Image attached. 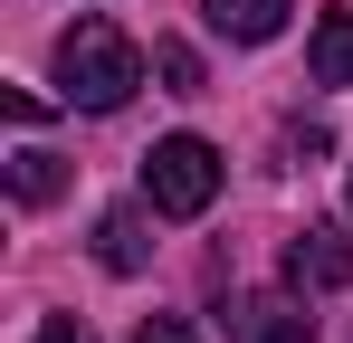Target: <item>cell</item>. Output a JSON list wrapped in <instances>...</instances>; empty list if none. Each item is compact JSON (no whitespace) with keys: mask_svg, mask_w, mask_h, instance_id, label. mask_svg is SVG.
<instances>
[{"mask_svg":"<svg viewBox=\"0 0 353 343\" xmlns=\"http://www.w3.org/2000/svg\"><path fill=\"white\" fill-rule=\"evenodd\" d=\"M96 258H105L115 277H134V267L153 258V238H143V210H105V220H96Z\"/></svg>","mask_w":353,"mask_h":343,"instance_id":"8","label":"cell"},{"mask_svg":"<svg viewBox=\"0 0 353 343\" xmlns=\"http://www.w3.org/2000/svg\"><path fill=\"white\" fill-rule=\"evenodd\" d=\"M220 334L230 343H315V315H305V295H230L220 305Z\"/></svg>","mask_w":353,"mask_h":343,"instance_id":"4","label":"cell"},{"mask_svg":"<svg viewBox=\"0 0 353 343\" xmlns=\"http://www.w3.org/2000/svg\"><path fill=\"white\" fill-rule=\"evenodd\" d=\"M344 210H353V172H344Z\"/></svg>","mask_w":353,"mask_h":343,"instance_id":"12","label":"cell"},{"mask_svg":"<svg viewBox=\"0 0 353 343\" xmlns=\"http://www.w3.org/2000/svg\"><path fill=\"white\" fill-rule=\"evenodd\" d=\"M296 0H201V19L220 29V39H239V48H258V39H277L287 29Z\"/></svg>","mask_w":353,"mask_h":343,"instance_id":"5","label":"cell"},{"mask_svg":"<svg viewBox=\"0 0 353 343\" xmlns=\"http://www.w3.org/2000/svg\"><path fill=\"white\" fill-rule=\"evenodd\" d=\"M287 286H296V295H334V286H353V238L334 220H305L287 238Z\"/></svg>","mask_w":353,"mask_h":343,"instance_id":"3","label":"cell"},{"mask_svg":"<svg viewBox=\"0 0 353 343\" xmlns=\"http://www.w3.org/2000/svg\"><path fill=\"white\" fill-rule=\"evenodd\" d=\"M134 343H191V324H181V315H143V324H134Z\"/></svg>","mask_w":353,"mask_h":343,"instance_id":"10","label":"cell"},{"mask_svg":"<svg viewBox=\"0 0 353 343\" xmlns=\"http://www.w3.org/2000/svg\"><path fill=\"white\" fill-rule=\"evenodd\" d=\"M58 191H67V163L48 143H19V153H10V200H19V210H48Z\"/></svg>","mask_w":353,"mask_h":343,"instance_id":"6","label":"cell"},{"mask_svg":"<svg viewBox=\"0 0 353 343\" xmlns=\"http://www.w3.org/2000/svg\"><path fill=\"white\" fill-rule=\"evenodd\" d=\"M305 67H315V86H353V10H325V19H315Z\"/></svg>","mask_w":353,"mask_h":343,"instance_id":"7","label":"cell"},{"mask_svg":"<svg viewBox=\"0 0 353 343\" xmlns=\"http://www.w3.org/2000/svg\"><path fill=\"white\" fill-rule=\"evenodd\" d=\"M39 343H96V334H86L77 315H48V324H39Z\"/></svg>","mask_w":353,"mask_h":343,"instance_id":"11","label":"cell"},{"mask_svg":"<svg viewBox=\"0 0 353 343\" xmlns=\"http://www.w3.org/2000/svg\"><path fill=\"white\" fill-rule=\"evenodd\" d=\"M153 76H163L172 96H201V57L181 48V39H153Z\"/></svg>","mask_w":353,"mask_h":343,"instance_id":"9","label":"cell"},{"mask_svg":"<svg viewBox=\"0 0 353 343\" xmlns=\"http://www.w3.org/2000/svg\"><path fill=\"white\" fill-rule=\"evenodd\" d=\"M134 86H143V48L124 39L115 19H77V29L58 39V96H67V105L115 114Z\"/></svg>","mask_w":353,"mask_h":343,"instance_id":"1","label":"cell"},{"mask_svg":"<svg viewBox=\"0 0 353 343\" xmlns=\"http://www.w3.org/2000/svg\"><path fill=\"white\" fill-rule=\"evenodd\" d=\"M220 181H230V163H220L201 134H163V143L143 153V200H153L163 220H201V210L220 200Z\"/></svg>","mask_w":353,"mask_h":343,"instance_id":"2","label":"cell"}]
</instances>
